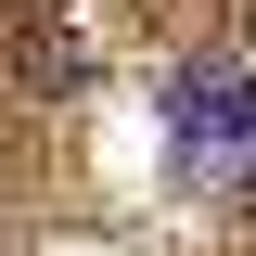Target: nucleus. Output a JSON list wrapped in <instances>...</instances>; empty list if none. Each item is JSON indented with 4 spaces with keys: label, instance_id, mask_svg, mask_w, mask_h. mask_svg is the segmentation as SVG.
I'll list each match as a JSON object with an SVG mask.
<instances>
[{
    "label": "nucleus",
    "instance_id": "nucleus-1",
    "mask_svg": "<svg viewBox=\"0 0 256 256\" xmlns=\"http://www.w3.org/2000/svg\"><path fill=\"white\" fill-rule=\"evenodd\" d=\"M166 128H180V166H244L256 154V77H180Z\"/></svg>",
    "mask_w": 256,
    "mask_h": 256
},
{
    "label": "nucleus",
    "instance_id": "nucleus-2",
    "mask_svg": "<svg viewBox=\"0 0 256 256\" xmlns=\"http://www.w3.org/2000/svg\"><path fill=\"white\" fill-rule=\"evenodd\" d=\"M230 205H244V218H256V154H244V166H230Z\"/></svg>",
    "mask_w": 256,
    "mask_h": 256
}]
</instances>
